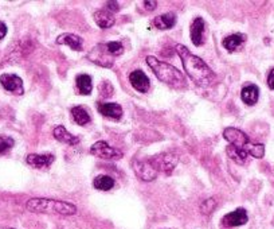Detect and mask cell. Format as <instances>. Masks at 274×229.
I'll use <instances>...</instances> for the list:
<instances>
[{
    "instance_id": "obj_1",
    "label": "cell",
    "mask_w": 274,
    "mask_h": 229,
    "mask_svg": "<svg viewBox=\"0 0 274 229\" xmlns=\"http://www.w3.org/2000/svg\"><path fill=\"white\" fill-rule=\"evenodd\" d=\"M175 49L182 60L183 68L191 77V80L196 82L198 85H203V87L210 85L215 78V74L212 73V70L208 68L204 61L192 54L184 45H176Z\"/></svg>"
},
{
    "instance_id": "obj_2",
    "label": "cell",
    "mask_w": 274,
    "mask_h": 229,
    "mask_svg": "<svg viewBox=\"0 0 274 229\" xmlns=\"http://www.w3.org/2000/svg\"><path fill=\"white\" fill-rule=\"evenodd\" d=\"M146 64L150 66L154 76L164 84H167L171 88L180 89V88L186 87V78L182 74V72L176 69L175 66L170 65L167 62H162L158 58L152 56L146 57Z\"/></svg>"
},
{
    "instance_id": "obj_3",
    "label": "cell",
    "mask_w": 274,
    "mask_h": 229,
    "mask_svg": "<svg viewBox=\"0 0 274 229\" xmlns=\"http://www.w3.org/2000/svg\"><path fill=\"white\" fill-rule=\"evenodd\" d=\"M26 207L34 213H56L62 216H72L77 212V206L73 203L48 198H31L27 201Z\"/></svg>"
},
{
    "instance_id": "obj_4",
    "label": "cell",
    "mask_w": 274,
    "mask_h": 229,
    "mask_svg": "<svg viewBox=\"0 0 274 229\" xmlns=\"http://www.w3.org/2000/svg\"><path fill=\"white\" fill-rule=\"evenodd\" d=\"M150 162L158 171L171 174L175 169L176 164H178V156L175 154H172V152H163V154L152 156Z\"/></svg>"
},
{
    "instance_id": "obj_5",
    "label": "cell",
    "mask_w": 274,
    "mask_h": 229,
    "mask_svg": "<svg viewBox=\"0 0 274 229\" xmlns=\"http://www.w3.org/2000/svg\"><path fill=\"white\" fill-rule=\"evenodd\" d=\"M90 154H93L101 159H120V158H122V152L120 150L110 147L106 142H102V140L94 143L90 147Z\"/></svg>"
},
{
    "instance_id": "obj_6",
    "label": "cell",
    "mask_w": 274,
    "mask_h": 229,
    "mask_svg": "<svg viewBox=\"0 0 274 229\" xmlns=\"http://www.w3.org/2000/svg\"><path fill=\"white\" fill-rule=\"evenodd\" d=\"M132 169L137 177L142 181L150 182L156 179L158 171L150 164V160H133Z\"/></svg>"
},
{
    "instance_id": "obj_7",
    "label": "cell",
    "mask_w": 274,
    "mask_h": 229,
    "mask_svg": "<svg viewBox=\"0 0 274 229\" xmlns=\"http://www.w3.org/2000/svg\"><path fill=\"white\" fill-rule=\"evenodd\" d=\"M223 136L226 139L227 142L230 143L232 146H236L238 148H248V146L250 144V140H248V136L244 132H242L238 128H232V127H227L223 131Z\"/></svg>"
},
{
    "instance_id": "obj_8",
    "label": "cell",
    "mask_w": 274,
    "mask_h": 229,
    "mask_svg": "<svg viewBox=\"0 0 274 229\" xmlns=\"http://www.w3.org/2000/svg\"><path fill=\"white\" fill-rule=\"evenodd\" d=\"M89 58L92 62H94L97 65L106 66V68H110L113 65V56H110L108 52L106 45H98L94 49H92V52L89 53Z\"/></svg>"
},
{
    "instance_id": "obj_9",
    "label": "cell",
    "mask_w": 274,
    "mask_h": 229,
    "mask_svg": "<svg viewBox=\"0 0 274 229\" xmlns=\"http://www.w3.org/2000/svg\"><path fill=\"white\" fill-rule=\"evenodd\" d=\"M2 87L7 92H11L14 95H23V81L16 74H2L0 77Z\"/></svg>"
},
{
    "instance_id": "obj_10",
    "label": "cell",
    "mask_w": 274,
    "mask_h": 229,
    "mask_svg": "<svg viewBox=\"0 0 274 229\" xmlns=\"http://www.w3.org/2000/svg\"><path fill=\"white\" fill-rule=\"evenodd\" d=\"M248 213L244 210V207H238L234 212H230L228 214L223 217V225L224 226H228V228H232V226H240V225H244L248 222Z\"/></svg>"
},
{
    "instance_id": "obj_11",
    "label": "cell",
    "mask_w": 274,
    "mask_h": 229,
    "mask_svg": "<svg viewBox=\"0 0 274 229\" xmlns=\"http://www.w3.org/2000/svg\"><path fill=\"white\" fill-rule=\"evenodd\" d=\"M129 81L132 84V87L140 93H146L150 89V78L142 70H133L132 73L129 74Z\"/></svg>"
},
{
    "instance_id": "obj_12",
    "label": "cell",
    "mask_w": 274,
    "mask_h": 229,
    "mask_svg": "<svg viewBox=\"0 0 274 229\" xmlns=\"http://www.w3.org/2000/svg\"><path fill=\"white\" fill-rule=\"evenodd\" d=\"M26 160L34 169H48L54 162V156L52 154H30Z\"/></svg>"
},
{
    "instance_id": "obj_13",
    "label": "cell",
    "mask_w": 274,
    "mask_h": 229,
    "mask_svg": "<svg viewBox=\"0 0 274 229\" xmlns=\"http://www.w3.org/2000/svg\"><path fill=\"white\" fill-rule=\"evenodd\" d=\"M191 41L195 46H202L204 42V21L202 18H195L191 25Z\"/></svg>"
},
{
    "instance_id": "obj_14",
    "label": "cell",
    "mask_w": 274,
    "mask_h": 229,
    "mask_svg": "<svg viewBox=\"0 0 274 229\" xmlns=\"http://www.w3.org/2000/svg\"><path fill=\"white\" fill-rule=\"evenodd\" d=\"M98 112L113 120H120L122 116V108L117 103H98Z\"/></svg>"
},
{
    "instance_id": "obj_15",
    "label": "cell",
    "mask_w": 274,
    "mask_h": 229,
    "mask_svg": "<svg viewBox=\"0 0 274 229\" xmlns=\"http://www.w3.org/2000/svg\"><path fill=\"white\" fill-rule=\"evenodd\" d=\"M244 42H246V37L244 34L228 35V37L223 39V48L230 53L236 52V50L244 48Z\"/></svg>"
},
{
    "instance_id": "obj_16",
    "label": "cell",
    "mask_w": 274,
    "mask_h": 229,
    "mask_svg": "<svg viewBox=\"0 0 274 229\" xmlns=\"http://www.w3.org/2000/svg\"><path fill=\"white\" fill-rule=\"evenodd\" d=\"M54 138L58 140V142L66 143L68 146H76L80 143V138L78 136H74L70 132H68V130L64 128V126H56L54 128Z\"/></svg>"
},
{
    "instance_id": "obj_17",
    "label": "cell",
    "mask_w": 274,
    "mask_h": 229,
    "mask_svg": "<svg viewBox=\"0 0 274 229\" xmlns=\"http://www.w3.org/2000/svg\"><path fill=\"white\" fill-rule=\"evenodd\" d=\"M240 97H242V101L248 105H254L257 103L258 99H260V89H258L257 85L254 84H250V85H246V87L242 89L240 92Z\"/></svg>"
},
{
    "instance_id": "obj_18",
    "label": "cell",
    "mask_w": 274,
    "mask_h": 229,
    "mask_svg": "<svg viewBox=\"0 0 274 229\" xmlns=\"http://www.w3.org/2000/svg\"><path fill=\"white\" fill-rule=\"evenodd\" d=\"M56 44L58 45H68V48H72L73 50H81L84 41L81 37H78L76 34H62L56 38Z\"/></svg>"
},
{
    "instance_id": "obj_19",
    "label": "cell",
    "mask_w": 274,
    "mask_h": 229,
    "mask_svg": "<svg viewBox=\"0 0 274 229\" xmlns=\"http://www.w3.org/2000/svg\"><path fill=\"white\" fill-rule=\"evenodd\" d=\"M176 23V15L172 13H167L160 15V17L154 18V25L158 27V30H168L175 26Z\"/></svg>"
},
{
    "instance_id": "obj_20",
    "label": "cell",
    "mask_w": 274,
    "mask_h": 229,
    "mask_svg": "<svg viewBox=\"0 0 274 229\" xmlns=\"http://www.w3.org/2000/svg\"><path fill=\"white\" fill-rule=\"evenodd\" d=\"M226 152L227 155H228V158L234 160V162L238 164H244L248 156V151H246L244 148H238L236 147V146H232V144L227 146Z\"/></svg>"
},
{
    "instance_id": "obj_21",
    "label": "cell",
    "mask_w": 274,
    "mask_h": 229,
    "mask_svg": "<svg viewBox=\"0 0 274 229\" xmlns=\"http://www.w3.org/2000/svg\"><path fill=\"white\" fill-rule=\"evenodd\" d=\"M94 21L101 29H109V27L114 25V18H113V15L109 11H104V10L96 11Z\"/></svg>"
},
{
    "instance_id": "obj_22",
    "label": "cell",
    "mask_w": 274,
    "mask_h": 229,
    "mask_svg": "<svg viewBox=\"0 0 274 229\" xmlns=\"http://www.w3.org/2000/svg\"><path fill=\"white\" fill-rule=\"evenodd\" d=\"M77 82V88L81 95H90L93 91V82H92V77L88 74H80L76 80Z\"/></svg>"
},
{
    "instance_id": "obj_23",
    "label": "cell",
    "mask_w": 274,
    "mask_h": 229,
    "mask_svg": "<svg viewBox=\"0 0 274 229\" xmlns=\"http://www.w3.org/2000/svg\"><path fill=\"white\" fill-rule=\"evenodd\" d=\"M72 116H73V120L77 123L78 126H86L88 123H90L89 112L84 107H80V105L72 109Z\"/></svg>"
},
{
    "instance_id": "obj_24",
    "label": "cell",
    "mask_w": 274,
    "mask_h": 229,
    "mask_svg": "<svg viewBox=\"0 0 274 229\" xmlns=\"http://www.w3.org/2000/svg\"><path fill=\"white\" fill-rule=\"evenodd\" d=\"M93 186H94L96 189H98V190L108 191L114 186V179L109 177V175H104V174L102 175H97L94 178V181H93Z\"/></svg>"
},
{
    "instance_id": "obj_25",
    "label": "cell",
    "mask_w": 274,
    "mask_h": 229,
    "mask_svg": "<svg viewBox=\"0 0 274 229\" xmlns=\"http://www.w3.org/2000/svg\"><path fill=\"white\" fill-rule=\"evenodd\" d=\"M246 151H248V155L254 156V158H264L265 155V146L261 144V143H257V144H248V148H246Z\"/></svg>"
},
{
    "instance_id": "obj_26",
    "label": "cell",
    "mask_w": 274,
    "mask_h": 229,
    "mask_svg": "<svg viewBox=\"0 0 274 229\" xmlns=\"http://www.w3.org/2000/svg\"><path fill=\"white\" fill-rule=\"evenodd\" d=\"M105 45H106L108 52H109L110 56L113 57L121 56V54L124 53V46H122L120 42H109V44H105Z\"/></svg>"
},
{
    "instance_id": "obj_27",
    "label": "cell",
    "mask_w": 274,
    "mask_h": 229,
    "mask_svg": "<svg viewBox=\"0 0 274 229\" xmlns=\"http://www.w3.org/2000/svg\"><path fill=\"white\" fill-rule=\"evenodd\" d=\"M14 144H15V142H14L12 138L0 136V154H6L7 151H10L14 147Z\"/></svg>"
},
{
    "instance_id": "obj_28",
    "label": "cell",
    "mask_w": 274,
    "mask_h": 229,
    "mask_svg": "<svg viewBox=\"0 0 274 229\" xmlns=\"http://www.w3.org/2000/svg\"><path fill=\"white\" fill-rule=\"evenodd\" d=\"M215 207H216V201H215L214 198H208L202 203L200 209H202V213H204V214H210Z\"/></svg>"
},
{
    "instance_id": "obj_29",
    "label": "cell",
    "mask_w": 274,
    "mask_h": 229,
    "mask_svg": "<svg viewBox=\"0 0 274 229\" xmlns=\"http://www.w3.org/2000/svg\"><path fill=\"white\" fill-rule=\"evenodd\" d=\"M105 6L108 7V10H110V11H113V13L120 10V7H118V3H117V2H106V3H105Z\"/></svg>"
},
{
    "instance_id": "obj_30",
    "label": "cell",
    "mask_w": 274,
    "mask_h": 229,
    "mask_svg": "<svg viewBox=\"0 0 274 229\" xmlns=\"http://www.w3.org/2000/svg\"><path fill=\"white\" fill-rule=\"evenodd\" d=\"M268 85L270 89H274V69L270 70L269 76H268Z\"/></svg>"
},
{
    "instance_id": "obj_31",
    "label": "cell",
    "mask_w": 274,
    "mask_h": 229,
    "mask_svg": "<svg viewBox=\"0 0 274 229\" xmlns=\"http://www.w3.org/2000/svg\"><path fill=\"white\" fill-rule=\"evenodd\" d=\"M144 6H146V9L148 11H154L156 9V6H158V2H144Z\"/></svg>"
},
{
    "instance_id": "obj_32",
    "label": "cell",
    "mask_w": 274,
    "mask_h": 229,
    "mask_svg": "<svg viewBox=\"0 0 274 229\" xmlns=\"http://www.w3.org/2000/svg\"><path fill=\"white\" fill-rule=\"evenodd\" d=\"M7 35V26L6 23L0 22V39H3Z\"/></svg>"
},
{
    "instance_id": "obj_33",
    "label": "cell",
    "mask_w": 274,
    "mask_h": 229,
    "mask_svg": "<svg viewBox=\"0 0 274 229\" xmlns=\"http://www.w3.org/2000/svg\"><path fill=\"white\" fill-rule=\"evenodd\" d=\"M4 229H14V228H4Z\"/></svg>"
}]
</instances>
